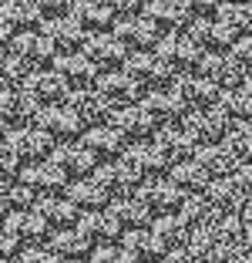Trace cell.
Masks as SVG:
<instances>
[{
    "label": "cell",
    "instance_id": "33",
    "mask_svg": "<svg viewBox=\"0 0 252 263\" xmlns=\"http://www.w3.org/2000/svg\"><path fill=\"white\" fill-rule=\"evenodd\" d=\"M215 108L222 111V115L229 118H252V95L245 91V88H236V91H222L219 95V105H215Z\"/></svg>",
    "mask_w": 252,
    "mask_h": 263
},
{
    "label": "cell",
    "instance_id": "19",
    "mask_svg": "<svg viewBox=\"0 0 252 263\" xmlns=\"http://www.w3.org/2000/svg\"><path fill=\"white\" fill-rule=\"evenodd\" d=\"M68 14L88 34H108V31H115V24H118V14L108 7L104 0H74Z\"/></svg>",
    "mask_w": 252,
    "mask_h": 263
},
{
    "label": "cell",
    "instance_id": "29",
    "mask_svg": "<svg viewBox=\"0 0 252 263\" xmlns=\"http://www.w3.org/2000/svg\"><path fill=\"white\" fill-rule=\"evenodd\" d=\"M215 21L229 27L236 37H252V4H219Z\"/></svg>",
    "mask_w": 252,
    "mask_h": 263
},
{
    "label": "cell",
    "instance_id": "22",
    "mask_svg": "<svg viewBox=\"0 0 252 263\" xmlns=\"http://www.w3.org/2000/svg\"><path fill=\"white\" fill-rule=\"evenodd\" d=\"M145 17L158 27L161 34H178V31H188V10L178 4V0H148V7H145Z\"/></svg>",
    "mask_w": 252,
    "mask_h": 263
},
{
    "label": "cell",
    "instance_id": "41",
    "mask_svg": "<svg viewBox=\"0 0 252 263\" xmlns=\"http://www.w3.org/2000/svg\"><path fill=\"white\" fill-rule=\"evenodd\" d=\"M104 4L118 14V21L121 17H138V10L148 7V0H104Z\"/></svg>",
    "mask_w": 252,
    "mask_h": 263
},
{
    "label": "cell",
    "instance_id": "44",
    "mask_svg": "<svg viewBox=\"0 0 252 263\" xmlns=\"http://www.w3.org/2000/svg\"><path fill=\"white\" fill-rule=\"evenodd\" d=\"M14 253H17V256L24 253V250H20V240H14L10 233L0 230V260H14Z\"/></svg>",
    "mask_w": 252,
    "mask_h": 263
},
{
    "label": "cell",
    "instance_id": "5",
    "mask_svg": "<svg viewBox=\"0 0 252 263\" xmlns=\"http://www.w3.org/2000/svg\"><path fill=\"white\" fill-rule=\"evenodd\" d=\"M141 105L148 108V115L155 118L158 128H172V125H185V118L192 115L188 105L178 98L175 88H168V91H148L141 98Z\"/></svg>",
    "mask_w": 252,
    "mask_h": 263
},
{
    "label": "cell",
    "instance_id": "14",
    "mask_svg": "<svg viewBox=\"0 0 252 263\" xmlns=\"http://www.w3.org/2000/svg\"><path fill=\"white\" fill-rule=\"evenodd\" d=\"M138 196L148 202V209H152L155 216H175L185 202V193L172 179H152V182H145V186L138 189Z\"/></svg>",
    "mask_w": 252,
    "mask_h": 263
},
{
    "label": "cell",
    "instance_id": "49",
    "mask_svg": "<svg viewBox=\"0 0 252 263\" xmlns=\"http://www.w3.org/2000/svg\"><path fill=\"white\" fill-rule=\"evenodd\" d=\"M77 263H88V260H77Z\"/></svg>",
    "mask_w": 252,
    "mask_h": 263
},
{
    "label": "cell",
    "instance_id": "27",
    "mask_svg": "<svg viewBox=\"0 0 252 263\" xmlns=\"http://www.w3.org/2000/svg\"><path fill=\"white\" fill-rule=\"evenodd\" d=\"M47 219L40 216L37 209H27V213H10L7 216V223H4V233H10L14 240H20V243H37V240H44L47 236Z\"/></svg>",
    "mask_w": 252,
    "mask_h": 263
},
{
    "label": "cell",
    "instance_id": "3",
    "mask_svg": "<svg viewBox=\"0 0 252 263\" xmlns=\"http://www.w3.org/2000/svg\"><path fill=\"white\" fill-rule=\"evenodd\" d=\"M118 132L124 135V142H138V145H145V142L155 139V132H158V125H155V118L148 115V108L138 101V105H131V108H118L111 111V122Z\"/></svg>",
    "mask_w": 252,
    "mask_h": 263
},
{
    "label": "cell",
    "instance_id": "15",
    "mask_svg": "<svg viewBox=\"0 0 252 263\" xmlns=\"http://www.w3.org/2000/svg\"><path fill=\"white\" fill-rule=\"evenodd\" d=\"M84 54L98 64V71H118V68H124V61H128L131 51L108 31V34H91L88 44H84Z\"/></svg>",
    "mask_w": 252,
    "mask_h": 263
},
{
    "label": "cell",
    "instance_id": "48",
    "mask_svg": "<svg viewBox=\"0 0 252 263\" xmlns=\"http://www.w3.org/2000/svg\"><path fill=\"white\" fill-rule=\"evenodd\" d=\"M0 263H17V260H0Z\"/></svg>",
    "mask_w": 252,
    "mask_h": 263
},
{
    "label": "cell",
    "instance_id": "23",
    "mask_svg": "<svg viewBox=\"0 0 252 263\" xmlns=\"http://www.w3.org/2000/svg\"><path fill=\"white\" fill-rule=\"evenodd\" d=\"M108 209L118 216V223L124 230H148V223H155V213L148 209V202L138 193L135 196H115Z\"/></svg>",
    "mask_w": 252,
    "mask_h": 263
},
{
    "label": "cell",
    "instance_id": "35",
    "mask_svg": "<svg viewBox=\"0 0 252 263\" xmlns=\"http://www.w3.org/2000/svg\"><path fill=\"white\" fill-rule=\"evenodd\" d=\"M229 155L239 159V162H249L252 159V122L229 132Z\"/></svg>",
    "mask_w": 252,
    "mask_h": 263
},
{
    "label": "cell",
    "instance_id": "16",
    "mask_svg": "<svg viewBox=\"0 0 252 263\" xmlns=\"http://www.w3.org/2000/svg\"><path fill=\"white\" fill-rule=\"evenodd\" d=\"M0 24L10 34H34L37 27L47 24V17L34 7L31 0H0Z\"/></svg>",
    "mask_w": 252,
    "mask_h": 263
},
{
    "label": "cell",
    "instance_id": "26",
    "mask_svg": "<svg viewBox=\"0 0 252 263\" xmlns=\"http://www.w3.org/2000/svg\"><path fill=\"white\" fill-rule=\"evenodd\" d=\"M68 199L74 202L81 213H98V209H108L111 206V193H104L98 179H74L68 186Z\"/></svg>",
    "mask_w": 252,
    "mask_h": 263
},
{
    "label": "cell",
    "instance_id": "7",
    "mask_svg": "<svg viewBox=\"0 0 252 263\" xmlns=\"http://www.w3.org/2000/svg\"><path fill=\"white\" fill-rule=\"evenodd\" d=\"M111 34H115L128 51H152V47H158V41L165 37V34H161L145 14H141V17H121Z\"/></svg>",
    "mask_w": 252,
    "mask_h": 263
},
{
    "label": "cell",
    "instance_id": "17",
    "mask_svg": "<svg viewBox=\"0 0 252 263\" xmlns=\"http://www.w3.org/2000/svg\"><path fill=\"white\" fill-rule=\"evenodd\" d=\"M44 34L54 41V47L61 51V58H64V54H77V51H84V44H88V37H91V34L84 31V27H81V24H77L71 14L51 17V21L44 24Z\"/></svg>",
    "mask_w": 252,
    "mask_h": 263
},
{
    "label": "cell",
    "instance_id": "47",
    "mask_svg": "<svg viewBox=\"0 0 252 263\" xmlns=\"http://www.w3.org/2000/svg\"><path fill=\"white\" fill-rule=\"evenodd\" d=\"M242 88H245V91L252 95V78H245V85H242Z\"/></svg>",
    "mask_w": 252,
    "mask_h": 263
},
{
    "label": "cell",
    "instance_id": "10",
    "mask_svg": "<svg viewBox=\"0 0 252 263\" xmlns=\"http://www.w3.org/2000/svg\"><path fill=\"white\" fill-rule=\"evenodd\" d=\"M24 91L31 95V98H37L40 108H47V105H64L68 95H71V88L54 68H40V71H34V74L27 78Z\"/></svg>",
    "mask_w": 252,
    "mask_h": 263
},
{
    "label": "cell",
    "instance_id": "31",
    "mask_svg": "<svg viewBox=\"0 0 252 263\" xmlns=\"http://www.w3.org/2000/svg\"><path fill=\"white\" fill-rule=\"evenodd\" d=\"M152 236H155V243H158V250L161 253H168V250H175L178 243L185 240V223L178 216H158L152 226Z\"/></svg>",
    "mask_w": 252,
    "mask_h": 263
},
{
    "label": "cell",
    "instance_id": "40",
    "mask_svg": "<svg viewBox=\"0 0 252 263\" xmlns=\"http://www.w3.org/2000/svg\"><path fill=\"white\" fill-rule=\"evenodd\" d=\"M31 4L47 17V21H51V17H64V14H68L74 0H31Z\"/></svg>",
    "mask_w": 252,
    "mask_h": 263
},
{
    "label": "cell",
    "instance_id": "12",
    "mask_svg": "<svg viewBox=\"0 0 252 263\" xmlns=\"http://www.w3.org/2000/svg\"><path fill=\"white\" fill-rule=\"evenodd\" d=\"M77 233L91 247H111V240H121L124 226L118 223V216L111 209H98V213H84L81 223H77Z\"/></svg>",
    "mask_w": 252,
    "mask_h": 263
},
{
    "label": "cell",
    "instance_id": "20",
    "mask_svg": "<svg viewBox=\"0 0 252 263\" xmlns=\"http://www.w3.org/2000/svg\"><path fill=\"white\" fill-rule=\"evenodd\" d=\"M34 125L44 128L47 135H51L54 142H61V145H64V142H71V139H77V135H84L81 122H77L64 105H47V108H40L37 118H34Z\"/></svg>",
    "mask_w": 252,
    "mask_h": 263
},
{
    "label": "cell",
    "instance_id": "8",
    "mask_svg": "<svg viewBox=\"0 0 252 263\" xmlns=\"http://www.w3.org/2000/svg\"><path fill=\"white\" fill-rule=\"evenodd\" d=\"M195 74L208 78L219 91H236V88L245 85V74L239 71V64L232 61L229 54H219V51H205V58H202V64H199Z\"/></svg>",
    "mask_w": 252,
    "mask_h": 263
},
{
    "label": "cell",
    "instance_id": "34",
    "mask_svg": "<svg viewBox=\"0 0 252 263\" xmlns=\"http://www.w3.org/2000/svg\"><path fill=\"white\" fill-rule=\"evenodd\" d=\"M195 162H199L208 176H215V172H229L232 155H229V148H225V152H219V145H202L199 155H195Z\"/></svg>",
    "mask_w": 252,
    "mask_h": 263
},
{
    "label": "cell",
    "instance_id": "1",
    "mask_svg": "<svg viewBox=\"0 0 252 263\" xmlns=\"http://www.w3.org/2000/svg\"><path fill=\"white\" fill-rule=\"evenodd\" d=\"M10 148L17 152V159H20L24 165H37V162H47L51 159V152L57 148V142L47 135L44 128H37V125H24V128H10L7 135Z\"/></svg>",
    "mask_w": 252,
    "mask_h": 263
},
{
    "label": "cell",
    "instance_id": "28",
    "mask_svg": "<svg viewBox=\"0 0 252 263\" xmlns=\"http://www.w3.org/2000/svg\"><path fill=\"white\" fill-rule=\"evenodd\" d=\"M51 250L61 256V260L77 263V260H84V253H88V250H94V247L84 240L81 233H77V226H74V230H54L51 233Z\"/></svg>",
    "mask_w": 252,
    "mask_h": 263
},
{
    "label": "cell",
    "instance_id": "25",
    "mask_svg": "<svg viewBox=\"0 0 252 263\" xmlns=\"http://www.w3.org/2000/svg\"><path fill=\"white\" fill-rule=\"evenodd\" d=\"M37 213L47 219V226H54V230H74V226L81 223V216H84L68 196H40Z\"/></svg>",
    "mask_w": 252,
    "mask_h": 263
},
{
    "label": "cell",
    "instance_id": "9",
    "mask_svg": "<svg viewBox=\"0 0 252 263\" xmlns=\"http://www.w3.org/2000/svg\"><path fill=\"white\" fill-rule=\"evenodd\" d=\"M51 162L64 165L71 179H91L94 172H98L101 159L84 145V142H64V145H57L51 152Z\"/></svg>",
    "mask_w": 252,
    "mask_h": 263
},
{
    "label": "cell",
    "instance_id": "2",
    "mask_svg": "<svg viewBox=\"0 0 252 263\" xmlns=\"http://www.w3.org/2000/svg\"><path fill=\"white\" fill-rule=\"evenodd\" d=\"M94 91L101 95V101H104L111 111H118V108H131V105H138L141 85H138L124 68H118V71H101Z\"/></svg>",
    "mask_w": 252,
    "mask_h": 263
},
{
    "label": "cell",
    "instance_id": "45",
    "mask_svg": "<svg viewBox=\"0 0 252 263\" xmlns=\"http://www.w3.org/2000/svg\"><path fill=\"white\" fill-rule=\"evenodd\" d=\"M10 37H14V34H10L7 27H4V24H0V51H4V47L10 44Z\"/></svg>",
    "mask_w": 252,
    "mask_h": 263
},
{
    "label": "cell",
    "instance_id": "46",
    "mask_svg": "<svg viewBox=\"0 0 252 263\" xmlns=\"http://www.w3.org/2000/svg\"><path fill=\"white\" fill-rule=\"evenodd\" d=\"M7 135H10V125H7V122H4V115H0V142L7 139Z\"/></svg>",
    "mask_w": 252,
    "mask_h": 263
},
{
    "label": "cell",
    "instance_id": "6",
    "mask_svg": "<svg viewBox=\"0 0 252 263\" xmlns=\"http://www.w3.org/2000/svg\"><path fill=\"white\" fill-rule=\"evenodd\" d=\"M64 108L81 122L84 132H91V128H98V125L111 122V108L101 101V95L94 91V88H88V91H71L68 101H64Z\"/></svg>",
    "mask_w": 252,
    "mask_h": 263
},
{
    "label": "cell",
    "instance_id": "38",
    "mask_svg": "<svg viewBox=\"0 0 252 263\" xmlns=\"http://www.w3.org/2000/svg\"><path fill=\"white\" fill-rule=\"evenodd\" d=\"M185 10H188L192 21H205V17L219 14V0H178Z\"/></svg>",
    "mask_w": 252,
    "mask_h": 263
},
{
    "label": "cell",
    "instance_id": "36",
    "mask_svg": "<svg viewBox=\"0 0 252 263\" xmlns=\"http://www.w3.org/2000/svg\"><path fill=\"white\" fill-rule=\"evenodd\" d=\"M20 169H24V162L17 159V152L10 148V142L4 139L0 142V176L4 179H20Z\"/></svg>",
    "mask_w": 252,
    "mask_h": 263
},
{
    "label": "cell",
    "instance_id": "13",
    "mask_svg": "<svg viewBox=\"0 0 252 263\" xmlns=\"http://www.w3.org/2000/svg\"><path fill=\"white\" fill-rule=\"evenodd\" d=\"M54 71L68 81V88L71 91H88V88H94L98 85V78H101V71H98V64L91 61V58L84 54V51H77V54H64V58H57V64H54Z\"/></svg>",
    "mask_w": 252,
    "mask_h": 263
},
{
    "label": "cell",
    "instance_id": "30",
    "mask_svg": "<svg viewBox=\"0 0 252 263\" xmlns=\"http://www.w3.org/2000/svg\"><path fill=\"white\" fill-rule=\"evenodd\" d=\"M168 179H172V182H175L178 189H182V193H202V189L208 186V172L202 169L199 162H195V159H192V162H182V165H172V172H168Z\"/></svg>",
    "mask_w": 252,
    "mask_h": 263
},
{
    "label": "cell",
    "instance_id": "11",
    "mask_svg": "<svg viewBox=\"0 0 252 263\" xmlns=\"http://www.w3.org/2000/svg\"><path fill=\"white\" fill-rule=\"evenodd\" d=\"M185 128L195 135L199 145H219L222 139H229L232 122L222 115L219 108H205V111H192V115L185 118Z\"/></svg>",
    "mask_w": 252,
    "mask_h": 263
},
{
    "label": "cell",
    "instance_id": "39",
    "mask_svg": "<svg viewBox=\"0 0 252 263\" xmlns=\"http://www.w3.org/2000/svg\"><path fill=\"white\" fill-rule=\"evenodd\" d=\"M17 263H64L51 247H24V253L17 256Z\"/></svg>",
    "mask_w": 252,
    "mask_h": 263
},
{
    "label": "cell",
    "instance_id": "50",
    "mask_svg": "<svg viewBox=\"0 0 252 263\" xmlns=\"http://www.w3.org/2000/svg\"><path fill=\"white\" fill-rule=\"evenodd\" d=\"M249 4H252V0H249Z\"/></svg>",
    "mask_w": 252,
    "mask_h": 263
},
{
    "label": "cell",
    "instance_id": "4",
    "mask_svg": "<svg viewBox=\"0 0 252 263\" xmlns=\"http://www.w3.org/2000/svg\"><path fill=\"white\" fill-rule=\"evenodd\" d=\"M152 145L158 148L161 155H165L172 165H182V162H192L195 159V148H199V142H195V135H192L185 125H172V128H158L155 132Z\"/></svg>",
    "mask_w": 252,
    "mask_h": 263
},
{
    "label": "cell",
    "instance_id": "42",
    "mask_svg": "<svg viewBox=\"0 0 252 263\" xmlns=\"http://www.w3.org/2000/svg\"><path fill=\"white\" fill-rule=\"evenodd\" d=\"M94 179H98L101 186H104V193H111V196L118 193V172H115V162H104V165H98Z\"/></svg>",
    "mask_w": 252,
    "mask_h": 263
},
{
    "label": "cell",
    "instance_id": "18",
    "mask_svg": "<svg viewBox=\"0 0 252 263\" xmlns=\"http://www.w3.org/2000/svg\"><path fill=\"white\" fill-rule=\"evenodd\" d=\"M175 91H178V98L188 105V111L215 108V105H219V95H222L219 88H215L208 78H202V74H178Z\"/></svg>",
    "mask_w": 252,
    "mask_h": 263
},
{
    "label": "cell",
    "instance_id": "32",
    "mask_svg": "<svg viewBox=\"0 0 252 263\" xmlns=\"http://www.w3.org/2000/svg\"><path fill=\"white\" fill-rule=\"evenodd\" d=\"M121 247L128 250V253H135L141 263H145V260H158V256H165V253L158 250V243H155L152 230H124V233H121Z\"/></svg>",
    "mask_w": 252,
    "mask_h": 263
},
{
    "label": "cell",
    "instance_id": "37",
    "mask_svg": "<svg viewBox=\"0 0 252 263\" xmlns=\"http://www.w3.org/2000/svg\"><path fill=\"white\" fill-rule=\"evenodd\" d=\"M229 58L239 64V71H242L245 78H252V37H239L236 44H232Z\"/></svg>",
    "mask_w": 252,
    "mask_h": 263
},
{
    "label": "cell",
    "instance_id": "24",
    "mask_svg": "<svg viewBox=\"0 0 252 263\" xmlns=\"http://www.w3.org/2000/svg\"><path fill=\"white\" fill-rule=\"evenodd\" d=\"M84 145L91 148L94 155H98V159H108V162H111V159H121L124 155V148H128V142H124V135L121 132L115 128V125H98V128H91V132H84Z\"/></svg>",
    "mask_w": 252,
    "mask_h": 263
},
{
    "label": "cell",
    "instance_id": "21",
    "mask_svg": "<svg viewBox=\"0 0 252 263\" xmlns=\"http://www.w3.org/2000/svg\"><path fill=\"white\" fill-rule=\"evenodd\" d=\"M40 105L37 98L24 91V88H7V91H0V115L10 128H24V125H31V118H37Z\"/></svg>",
    "mask_w": 252,
    "mask_h": 263
},
{
    "label": "cell",
    "instance_id": "43",
    "mask_svg": "<svg viewBox=\"0 0 252 263\" xmlns=\"http://www.w3.org/2000/svg\"><path fill=\"white\" fill-rule=\"evenodd\" d=\"M88 263H121V247H94Z\"/></svg>",
    "mask_w": 252,
    "mask_h": 263
}]
</instances>
